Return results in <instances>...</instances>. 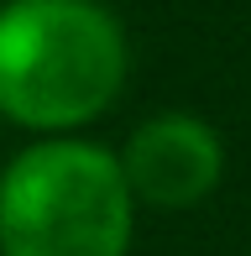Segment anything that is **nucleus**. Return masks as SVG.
Masks as SVG:
<instances>
[{
  "label": "nucleus",
  "mask_w": 251,
  "mask_h": 256,
  "mask_svg": "<svg viewBox=\"0 0 251 256\" xmlns=\"http://www.w3.org/2000/svg\"><path fill=\"white\" fill-rule=\"evenodd\" d=\"M126 32L105 0H6L0 6V115L63 136L116 104Z\"/></svg>",
  "instance_id": "nucleus-1"
},
{
  "label": "nucleus",
  "mask_w": 251,
  "mask_h": 256,
  "mask_svg": "<svg viewBox=\"0 0 251 256\" xmlns=\"http://www.w3.org/2000/svg\"><path fill=\"white\" fill-rule=\"evenodd\" d=\"M131 204L116 152L48 136L0 172V256H126Z\"/></svg>",
  "instance_id": "nucleus-2"
},
{
  "label": "nucleus",
  "mask_w": 251,
  "mask_h": 256,
  "mask_svg": "<svg viewBox=\"0 0 251 256\" xmlns=\"http://www.w3.org/2000/svg\"><path fill=\"white\" fill-rule=\"evenodd\" d=\"M120 168L136 199H146L157 209H188L214 194L220 168H225V146L199 115L168 110L136 126Z\"/></svg>",
  "instance_id": "nucleus-3"
}]
</instances>
